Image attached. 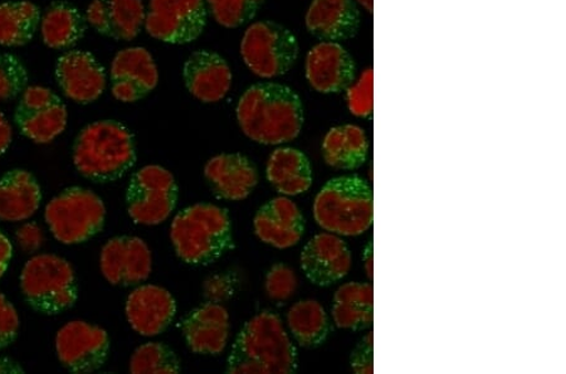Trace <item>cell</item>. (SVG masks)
<instances>
[{
	"label": "cell",
	"mask_w": 566,
	"mask_h": 374,
	"mask_svg": "<svg viewBox=\"0 0 566 374\" xmlns=\"http://www.w3.org/2000/svg\"><path fill=\"white\" fill-rule=\"evenodd\" d=\"M237 121L251 141L280 145L297 138L304 125V106L294 90L262 82L245 90L237 105Z\"/></svg>",
	"instance_id": "cell-1"
},
{
	"label": "cell",
	"mask_w": 566,
	"mask_h": 374,
	"mask_svg": "<svg viewBox=\"0 0 566 374\" xmlns=\"http://www.w3.org/2000/svg\"><path fill=\"white\" fill-rule=\"evenodd\" d=\"M42 41L49 49L67 50L78 43L87 30L86 17L69 2H54L41 18Z\"/></svg>",
	"instance_id": "cell-27"
},
{
	"label": "cell",
	"mask_w": 566,
	"mask_h": 374,
	"mask_svg": "<svg viewBox=\"0 0 566 374\" xmlns=\"http://www.w3.org/2000/svg\"><path fill=\"white\" fill-rule=\"evenodd\" d=\"M41 9L32 2L0 4V45L22 48L29 44L41 24Z\"/></svg>",
	"instance_id": "cell-30"
},
{
	"label": "cell",
	"mask_w": 566,
	"mask_h": 374,
	"mask_svg": "<svg viewBox=\"0 0 566 374\" xmlns=\"http://www.w3.org/2000/svg\"><path fill=\"white\" fill-rule=\"evenodd\" d=\"M352 268L348 246L335 233H319L301 252V269L317 287H331L340 281Z\"/></svg>",
	"instance_id": "cell-16"
},
{
	"label": "cell",
	"mask_w": 566,
	"mask_h": 374,
	"mask_svg": "<svg viewBox=\"0 0 566 374\" xmlns=\"http://www.w3.org/2000/svg\"><path fill=\"white\" fill-rule=\"evenodd\" d=\"M15 239L20 248L24 252H35L42 248L44 242V235L42 228L34 224H25L21 228H18Z\"/></svg>",
	"instance_id": "cell-38"
},
{
	"label": "cell",
	"mask_w": 566,
	"mask_h": 374,
	"mask_svg": "<svg viewBox=\"0 0 566 374\" xmlns=\"http://www.w3.org/2000/svg\"><path fill=\"white\" fill-rule=\"evenodd\" d=\"M205 177L218 198L243 200L259 184V172L242 154H221L209 159Z\"/></svg>",
	"instance_id": "cell-23"
},
{
	"label": "cell",
	"mask_w": 566,
	"mask_h": 374,
	"mask_svg": "<svg viewBox=\"0 0 566 374\" xmlns=\"http://www.w3.org/2000/svg\"><path fill=\"white\" fill-rule=\"evenodd\" d=\"M20 331V316L14 305L0 294V351L11 345Z\"/></svg>",
	"instance_id": "cell-37"
},
{
	"label": "cell",
	"mask_w": 566,
	"mask_h": 374,
	"mask_svg": "<svg viewBox=\"0 0 566 374\" xmlns=\"http://www.w3.org/2000/svg\"><path fill=\"white\" fill-rule=\"evenodd\" d=\"M264 0H206L214 21L226 29H239L259 13Z\"/></svg>",
	"instance_id": "cell-33"
},
{
	"label": "cell",
	"mask_w": 566,
	"mask_h": 374,
	"mask_svg": "<svg viewBox=\"0 0 566 374\" xmlns=\"http://www.w3.org/2000/svg\"><path fill=\"white\" fill-rule=\"evenodd\" d=\"M180 330L191 352L218 355L230 336V314L222 304L208 301L182 319Z\"/></svg>",
	"instance_id": "cell-19"
},
{
	"label": "cell",
	"mask_w": 566,
	"mask_h": 374,
	"mask_svg": "<svg viewBox=\"0 0 566 374\" xmlns=\"http://www.w3.org/2000/svg\"><path fill=\"white\" fill-rule=\"evenodd\" d=\"M41 202V187L30 172L13 169L0 178V220H29L39 211Z\"/></svg>",
	"instance_id": "cell-25"
},
{
	"label": "cell",
	"mask_w": 566,
	"mask_h": 374,
	"mask_svg": "<svg viewBox=\"0 0 566 374\" xmlns=\"http://www.w3.org/2000/svg\"><path fill=\"white\" fill-rule=\"evenodd\" d=\"M13 131L7 117L0 112V157L11 147Z\"/></svg>",
	"instance_id": "cell-42"
},
{
	"label": "cell",
	"mask_w": 566,
	"mask_h": 374,
	"mask_svg": "<svg viewBox=\"0 0 566 374\" xmlns=\"http://www.w3.org/2000/svg\"><path fill=\"white\" fill-rule=\"evenodd\" d=\"M186 86L199 102H221L230 93L232 71L227 61L213 51L200 50L191 53L182 69Z\"/></svg>",
	"instance_id": "cell-20"
},
{
	"label": "cell",
	"mask_w": 566,
	"mask_h": 374,
	"mask_svg": "<svg viewBox=\"0 0 566 374\" xmlns=\"http://www.w3.org/2000/svg\"><path fill=\"white\" fill-rule=\"evenodd\" d=\"M365 269H367L368 277L373 279V248L369 246L367 252H365Z\"/></svg>",
	"instance_id": "cell-44"
},
{
	"label": "cell",
	"mask_w": 566,
	"mask_h": 374,
	"mask_svg": "<svg viewBox=\"0 0 566 374\" xmlns=\"http://www.w3.org/2000/svg\"><path fill=\"white\" fill-rule=\"evenodd\" d=\"M360 6H363L369 13H373L374 0H356Z\"/></svg>",
	"instance_id": "cell-45"
},
{
	"label": "cell",
	"mask_w": 566,
	"mask_h": 374,
	"mask_svg": "<svg viewBox=\"0 0 566 374\" xmlns=\"http://www.w3.org/2000/svg\"><path fill=\"white\" fill-rule=\"evenodd\" d=\"M104 200L93 190L71 187L45 207L44 218L54 239L63 245L84 243L103 231Z\"/></svg>",
	"instance_id": "cell-7"
},
{
	"label": "cell",
	"mask_w": 566,
	"mask_h": 374,
	"mask_svg": "<svg viewBox=\"0 0 566 374\" xmlns=\"http://www.w3.org/2000/svg\"><path fill=\"white\" fill-rule=\"evenodd\" d=\"M264 288L270 299L286 301L295 294L297 278L294 270L283 263L273 264L264 281Z\"/></svg>",
	"instance_id": "cell-36"
},
{
	"label": "cell",
	"mask_w": 566,
	"mask_h": 374,
	"mask_svg": "<svg viewBox=\"0 0 566 374\" xmlns=\"http://www.w3.org/2000/svg\"><path fill=\"white\" fill-rule=\"evenodd\" d=\"M352 368L355 373L370 374L373 367V334L365 336L352 354Z\"/></svg>",
	"instance_id": "cell-39"
},
{
	"label": "cell",
	"mask_w": 566,
	"mask_h": 374,
	"mask_svg": "<svg viewBox=\"0 0 566 374\" xmlns=\"http://www.w3.org/2000/svg\"><path fill=\"white\" fill-rule=\"evenodd\" d=\"M0 373H24V370L13 360L0 357Z\"/></svg>",
	"instance_id": "cell-43"
},
{
	"label": "cell",
	"mask_w": 566,
	"mask_h": 374,
	"mask_svg": "<svg viewBox=\"0 0 566 374\" xmlns=\"http://www.w3.org/2000/svg\"><path fill=\"white\" fill-rule=\"evenodd\" d=\"M136 162L134 136L122 123L90 124L73 144V164L85 178L108 184L122 178Z\"/></svg>",
	"instance_id": "cell-3"
},
{
	"label": "cell",
	"mask_w": 566,
	"mask_h": 374,
	"mask_svg": "<svg viewBox=\"0 0 566 374\" xmlns=\"http://www.w3.org/2000/svg\"><path fill=\"white\" fill-rule=\"evenodd\" d=\"M206 24V0H150L144 23L153 39L171 44L198 40Z\"/></svg>",
	"instance_id": "cell-10"
},
{
	"label": "cell",
	"mask_w": 566,
	"mask_h": 374,
	"mask_svg": "<svg viewBox=\"0 0 566 374\" xmlns=\"http://www.w3.org/2000/svg\"><path fill=\"white\" fill-rule=\"evenodd\" d=\"M253 227L262 242L283 250L300 242L305 232V218L291 199L277 197L259 209Z\"/></svg>",
	"instance_id": "cell-21"
},
{
	"label": "cell",
	"mask_w": 566,
	"mask_h": 374,
	"mask_svg": "<svg viewBox=\"0 0 566 374\" xmlns=\"http://www.w3.org/2000/svg\"><path fill=\"white\" fill-rule=\"evenodd\" d=\"M333 319L340 330L361 331L370 326L374 319L373 287L348 282L337 289L334 295Z\"/></svg>",
	"instance_id": "cell-29"
},
{
	"label": "cell",
	"mask_w": 566,
	"mask_h": 374,
	"mask_svg": "<svg viewBox=\"0 0 566 374\" xmlns=\"http://www.w3.org/2000/svg\"><path fill=\"white\" fill-rule=\"evenodd\" d=\"M270 184L283 196L305 194L313 185V169L303 152L279 148L270 155L266 167Z\"/></svg>",
	"instance_id": "cell-26"
},
{
	"label": "cell",
	"mask_w": 566,
	"mask_h": 374,
	"mask_svg": "<svg viewBox=\"0 0 566 374\" xmlns=\"http://www.w3.org/2000/svg\"><path fill=\"white\" fill-rule=\"evenodd\" d=\"M287 325L295 341L305 349L322 345L331 332L325 309L316 300L298 301L289 310Z\"/></svg>",
	"instance_id": "cell-31"
},
{
	"label": "cell",
	"mask_w": 566,
	"mask_h": 374,
	"mask_svg": "<svg viewBox=\"0 0 566 374\" xmlns=\"http://www.w3.org/2000/svg\"><path fill=\"white\" fill-rule=\"evenodd\" d=\"M346 102L349 111L358 117H370L373 115V70L363 72L358 81L346 89Z\"/></svg>",
	"instance_id": "cell-35"
},
{
	"label": "cell",
	"mask_w": 566,
	"mask_h": 374,
	"mask_svg": "<svg viewBox=\"0 0 566 374\" xmlns=\"http://www.w3.org/2000/svg\"><path fill=\"white\" fill-rule=\"evenodd\" d=\"M170 240L180 260L197 267L211 264L233 249L230 215L211 204L187 207L172 220Z\"/></svg>",
	"instance_id": "cell-4"
},
{
	"label": "cell",
	"mask_w": 566,
	"mask_h": 374,
	"mask_svg": "<svg viewBox=\"0 0 566 374\" xmlns=\"http://www.w3.org/2000/svg\"><path fill=\"white\" fill-rule=\"evenodd\" d=\"M145 17L143 0H93L86 11V21L97 33L117 41L138 38Z\"/></svg>",
	"instance_id": "cell-22"
},
{
	"label": "cell",
	"mask_w": 566,
	"mask_h": 374,
	"mask_svg": "<svg viewBox=\"0 0 566 374\" xmlns=\"http://www.w3.org/2000/svg\"><path fill=\"white\" fill-rule=\"evenodd\" d=\"M129 371L134 374H177L181 366L178 355L169 345L150 342L134 352Z\"/></svg>",
	"instance_id": "cell-32"
},
{
	"label": "cell",
	"mask_w": 566,
	"mask_h": 374,
	"mask_svg": "<svg viewBox=\"0 0 566 374\" xmlns=\"http://www.w3.org/2000/svg\"><path fill=\"white\" fill-rule=\"evenodd\" d=\"M355 61L342 44L322 42L307 53L306 79L317 93L339 94L355 81Z\"/></svg>",
	"instance_id": "cell-17"
},
{
	"label": "cell",
	"mask_w": 566,
	"mask_h": 374,
	"mask_svg": "<svg viewBox=\"0 0 566 374\" xmlns=\"http://www.w3.org/2000/svg\"><path fill=\"white\" fill-rule=\"evenodd\" d=\"M369 141L358 125L333 127L325 135L323 155L327 166L353 170L363 166L368 158Z\"/></svg>",
	"instance_id": "cell-28"
},
{
	"label": "cell",
	"mask_w": 566,
	"mask_h": 374,
	"mask_svg": "<svg viewBox=\"0 0 566 374\" xmlns=\"http://www.w3.org/2000/svg\"><path fill=\"white\" fill-rule=\"evenodd\" d=\"M99 269L109 284L135 287L148 280L153 270L149 246L139 237L118 236L99 253Z\"/></svg>",
	"instance_id": "cell-13"
},
{
	"label": "cell",
	"mask_w": 566,
	"mask_h": 374,
	"mask_svg": "<svg viewBox=\"0 0 566 374\" xmlns=\"http://www.w3.org/2000/svg\"><path fill=\"white\" fill-rule=\"evenodd\" d=\"M205 290L206 295L209 298V300L213 301V303H218V301L224 300L232 294L230 293V281L222 277H214L207 281Z\"/></svg>",
	"instance_id": "cell-40"
},
{
	"label": "cell",
	"mask_w": 566,
	"mask_h": 374,
	"mask_svg": "<svg viewBox=\"0 0 566 374\" xmlns=\"http://www.w3.org/2000/svg\"><path fill=\"white\" fill-rule=\"evenodd\" d=\"M67 107L52 90L29 86L18 102L14 121L18 129L36 144H49L67 126Z\"/></svg>",
	"instance_id": "cell-11"
},
{
	"label": "cell",
	"mask_w": 566,
	"mask_h": 374,
	"mask_svg": "<svg viewBox=\"0 0 566 374\" xmlns=\"http://www.w3.org/2000/svg\"><path fill=\"white\" fill-rule=\"evenodd\" d=\"M56 352L62 366L69 371L93 373L107 361L109 337L102 326L73 321L59 331Z\"/></svg>",
	"instance_id": "cell-12"
},
{
	"label": "cell",
	"mask_w": 566,
	"mask_h": 374,
	"mask_svg": "<svg viewBox=\"0 0 566 374\" xmlns=\"http://www.w3.org/2000/svg\"><path fill=\"white\" fill-rule=\"evenodd\" d=\"M54 74L63 95L77 104L95 103L106 89L105 69L93 53L86 51L63 53Z\"/></svg>",
	"instance_id": "cell-15"
},
{
	"label": "cell",
	"mask_w": 566,
	"mask_h": 374,
	"mask_svg": "<svg viewBox=\"0 0 566 374\" xmlns=\"http://www.w3.org/2000/svg\"><path fill=\"white\" fill-rule=\"evenodd\" d=\"M29 81V71L20 58L12 53L0 54V102L21 96Z\"/></svg>",
	"instance_id": "cell-34"
},
{
	"label": "cell",
	"mask_w": 566,
	"mask_h": 374,
	"mask_svg": "<svg viewBox=\"0 0 566 374\" xmlns=\"http://www.w3.org/2000/svg\"><path fill=\"white\" fill-rule=\"evenodd\" d=\"M125 313L133 330L143 336L161 334L175 321L176 299L167 289L146 284L127 297Z\"/></svg>",
	"instance_id": "cell-18"
},
{
	"label": "cell",
	"mask_w": 566,
	"mask_h": 374,
	"mask_svg": "<svg viewBox=\"0 0 566 374\" xmlns=\"http://www.w3.org/2000/svg\"><path fill=\"white\" fill-rule=\"evenodd\" d=\"M175 176L160 166L135 172L126 190L127 212L135 224L157 226L166 222L178 204Z\"/></svg>",
	"instance_id": "cell-9"
},
{
	"label": "cell",
	"mask_w": 566,
	"mask_h": 374,
	"mask_svg": "<svg viewBox=\"0 0 566 374\" xmlns=\"http://www.w3.org/2000/svg\"><path fill=\"white\" fill-rule=\"evenodd\" d=\"M241 56L255 76L275 79L287 74L298 58V43L276 22L253 23L241 42Z\"/></svg>",
	"instance_id": "cell-8"
},
{
	"label": "cell",
	"mask_w": 566,
	"mask_h": 374,
	"mask_svg": "<svg viewBox=\"0 0 566 374\" xmlns=\"http://www.w3.org/2000/svg\"><path fill=\"white\" fill-rule=\"evenodd\" d=\"M21 290L27 304L35 312L60 314L77 301L75 270L57 254H36L24 264Z\"/></svg>",
	"instance_id": "cell-6"
},
{
	"label": "cell",
	"mask_w": 566,
	"mask_h": 374,
	"mask_svg": "<svg viewBox=\"0 0 566 374\" xmlns=\"http://www.w3.org/2000/svg\"><path fill=\"white\" fill-rule=\"evenodd\" d=\"M315 221L323 230L337 236H359L374 220L370 186L358 176L328 180L314 202Z\"/></svg>",
	"instance_id": "cell-5"
},
{
	"label": "cell",
	"mask_w": 566,
	"mask_h": 374,
	"mask_svg": "<svg viewBox=\"0 0 566 374\" xmlns=\"http://www.w3.org/2000/svg\"><path fill=\"white\" fill-rule=\"evenodd\" d=\"M305 21L315 38L325 42L345 41L358 33L360 13L354 0H313Z\"/></svg>",
	"instance_id": "cell-24"
},
{
	"label": "cell",
	"mask_w": 566,
	"mask_h": 374,
	"mask_svg": "<svg viewBox=\"0 0 566 374\" xmlns=\"http://www.w3.org/2000/svg\"><path fill=\"white\" fill-rule=\"evenodd\" d=\"M12 257L13 246L11 241L7 239L6 235L0 231V279H2L7 272L9 262H11Z\"/></svg>",
	"instance_id": "cell-41"
},
{
	"label": "cell",
	"mask_w": 566,
	"mask_h": 374,
	"mask_svg": "<svg viewBox=\"0 0 566 374\" xmlns=\"http://www.w3.org/2000/svg\"><path fill=\"white\" fill-rule=\"evenodd\" d=\"M296 368L295 345L280 316L268 310L243 325L227 361V372L233 374H290Z\"/></svg>",
	"instance_id": "cell-2"
},
{
	"label": "cell",
	"mask_w": 566,
	"mask_h": 374,
	"mask_svg": "<svg viewBox=\"0 0 566 374\" xmlns=\"http://www.w3.org/2000/svg\"><path fill=\"white\" fill-rule=\"evenodd\" d=\"M109 77L118 102L136 103L158 86L159 71L149 51L132 48L116 53Z\"/></svg>",
	"instance_id": "cell-14"
}]
</instances>
